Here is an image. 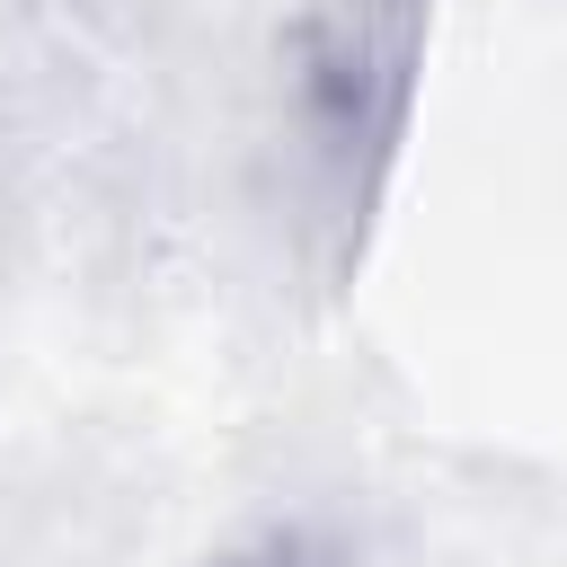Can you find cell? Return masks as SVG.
Here are the masks:
<instances>
[{
  "label": "cell",
  "mask_w": 567,
  "mask_h": 567,
  "mask_svg": "<svg viewBox=\"0 0 567 567\" xmlns=\"http://www.w3.org/2000/svg\"><path fill=\"white\" fill-rule=\"evenodd\" d=\"M230 567H310V549H292V540H275V549H257V558H230Z\"/></svg>",
  "instance_id": "cell-1"
}]
</instances>
